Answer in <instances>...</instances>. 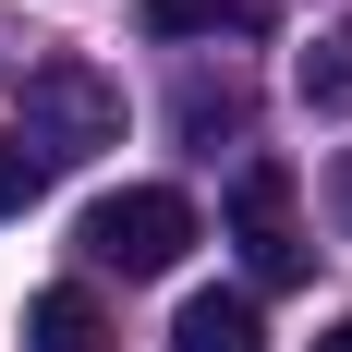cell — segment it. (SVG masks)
Instances as JSON below:
<instances>
[{
    "mask_svg": "<svg viewBox=\"0 0 352 352\" xmlns=\"http://www.w3.org/2000/svg\"><path fill=\"white\" fill-rule=\"evenodd\" d=\"M146 36H255L267 25V0H134Z\"/></svg>",
    "mask_w": 352,
    "mask_h": 352,
    "instance_id": "6",
    "label": "cell"
},
{
    "mask_svg": "<svg viewBox=\"0 0 352 352\" xmlns=\"http://www.w3.org/2000/svg\"><path fill=\"white\" fill-rule=\"evenodd\" d=\"M12 134L36 146V170H73V158L122 146V85H109L98 61L49 49V61H25V122H12Z\"/></svg>",
    "mask_w": 352,
    "mask_h": 352,
    "instance_id": "1",
    "label": "cell"
},
{
    "mask_svg": "<svg viewBox=\"0 0 352 352\" xmlns=\"http://www.w3.org/2000/svg\"><path fill=\"white\" fill-rule=\"evenodd\" d=\"M182 134H195V146H207V134H243V85H231V73H219V85L195 73V85H182Z\"/></svg>",
    "mask_w": 352,
    "mask_h": 352,
    "instance_id": "8",
    "label": "cell"
},
{
    "mask_svg": "<svg viewBox=\"0 0 352 352\" xmlns=\"http://www.w3.org/2000/svg\"><path fill=\"white\" fill-rule=\"evenodd\" d=\"M36 182H49V170H36V146H25V134H0V219H25V207H36Z\"/></svg>",
    "mask_w": 352,
    "mask_h": 352,
    "instance_id": "9",
    "label": "cell"
},
{
    "mask_svg": "<svg viewBox=\"0 0 352 352\" xmlns=\"http://www.w3.org/2000/svg\"><path fill=\"white\" fill-rule=\"evenodd\" d=\"M328 219L352 231V146H340V170H328Z\"/></svg>",
    "mask_w": 352,
    "mask_h": 352,
    "instance_id": "10",
    "label": "cell"
},
{
    "mask_svg": "<svg viewBox=\"0 0 352 352\" xmlns=\"http://www.w3.org/2000/svg\"><path fill=\"white\" fill-rule=\"evenodd\" d=\"M25 352H109V316H98V292H85V280L36 292V304H25Z\"/></svg>",
    "mask_w": 352,
    "mask_h": 352,
    "instance_id": "5",
    "label": "cell"
},
{
    "mask_svg": "<svg viewBox=\"0 0 352 352\" xmlns=\"http://www.w3.org/2000/svg\"><path fill=\"white\" fill-rule=\"evenodd\" d=\"M170 352H267V316H255V292H195L170 316Z\"/></svg>",
    "mask_w": 352,
    "mask_h": 352,
    "instance_id": "4",
    "label": "cell"
},
{
    "mask_svg": "<svg viewBox=\"0 0 352 352\" xmlns=\"http://www.w3.org/2000/svg\"><path fill=\"white\" fill-rule=\"evenodd\" d=\"M73 243L98 255V267H122V280H158V267H182V243H195V195L122 182V195H98V207L73 219Z\"/></svg>",
    "mask_w": 352,
    "mask_h": 352,
    "instance_id": "2",
    "label": "cell"
},
{
    "mask_svg": "<svg viewBox=\"0 0 352 352\" xmlns=\"http://www.w3.org/2000/svg\"><path fill=\"white\" fill-rule=\"evenodd\" d=\"M292 85H304V109H328V122H340V109H352V25H328L316 49H304V73H292Z\"/></svg>",
    "mask_w": 352,
    "mask_h": 352,
    "instance_id": "7",
    "label": "cell"
},
{
    "mask_svg": "<svg viewBox=\"0 0 352 352\" xmlns=\"http://www.w3.org/2000/svg\"><path fill=\"white\" fill-rule=\"evenodd\" d=\"M316 352H352V316H328V328H316Z\"/></svg>",
    "mask_w": 352,
    "mask_h": 352,
    "instance_id": "11",
    "label": "cell"
},
{
    "mask_svg": "<svg viewBox=\"0 0 352 352\" xmlns=\"http://www.w3.org/2000/svg\"><path fill=\"white\" fill-rule=\"evenodd\" d=\"M231 243H243V267L267 292L304 280V219H292V170H280V158H255V170L231 182Z\"/></svg>",
    "mask_w": 352,
    "mask_h": 352,
    "instance_id": "3",
    "label": "cell"
}]
</instances>
